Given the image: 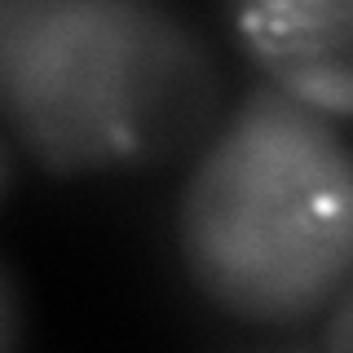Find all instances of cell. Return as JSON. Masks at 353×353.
Wrapping results in <instances>:
<instances>
[{"label":"cell","instance_id":"obj_1","mask_svg":"<svg viewBox=\"0 0 353 353\" xmlns=\"http://www.w3.org/2000/svg\"><path fill=\"white\" fill-rule=\"evenodd\" d=\"M181 261L221 314L301 327L349 287L353 163L340 124L261 84L203 141L176 208Z\"/></svg>","mask_w":353,"mask_h":353},{"label":"cell","instance_id":"obj_2","mask_svg":"<svg viewBox=\"0 0 353 353\" xmlns=\"http://www.w3.org/2000/svg\"><path fill=\"white\" fill-rule=\"evenodd\" d=\"M216 62L163 0H84L0 53V110L40 168L163 163L216 124Z\"/></svg>","mask_w":353,"mask_h":353},{"label":"cell","instance_id":"obj_3","mask_svg":"<svg viewBox=\"0 0 353 353\" xmlns=\"http://www.w3.org/2000/svg\"><path fill=\"white\" fill-rule=\"evenodd\" d=\"M234 22L270 84L336 124L353 115V0H239Z\"/></svg>","mask_w":353,"mask_h":353},{"label":"cell","instance_id":"obj_4","mask_svg":"<svg viewBox=\"0 0 353 353\" xmlns=\"http://www.w3.org/2000/svg\"><path fill=\"white\" fill-rule=\"evenodd\" d=\"M84 5V0H0V53L14 44L31 22H40L44 14H58V9Z\"/></svg>","mask_w":353,"mask_h":353},{"label":"cell","instance_id":"obj_5","mask_svg":"<svg viewBox=\"0 0 353 353\" xmlns=\"http://www.w3.org/2000/svg\"><path fill=\"white\" fill-rule=\"evenodd\" d=\"M27 336V305H22V287L5 261H0V349H14Z\"/></svg>","mask_w":353,"mask_h":353},{"label":"cell","instance_id":"obj_6","mask_svg":"<svg viewBox=\"0 0 353 353\" xmlns=\"http://www.w3.org/2000/svg\"><path fill=\"white\" fill-rule=\"evenodd\" d=\"M331 305H336V309H331V336H327V345L336 349V353H345V349H349V314H353V296H349V287H340Z\"/></svg>","mask_w":353,"mask_h":353},{"label":"cell","instance_id":"obj_7","mask_svg":"<svg viewBox=\"0 0 353 353\" xmlns=\"http://www.w3.org/2000/svg\"><path fill=\"white\" fill-rule=\"evenodd\" d=\"M9 181H14V150H9V137L0 132V199H5Z\"/></svg>","mask_w":353,"mask_h":353}]
</instances>
